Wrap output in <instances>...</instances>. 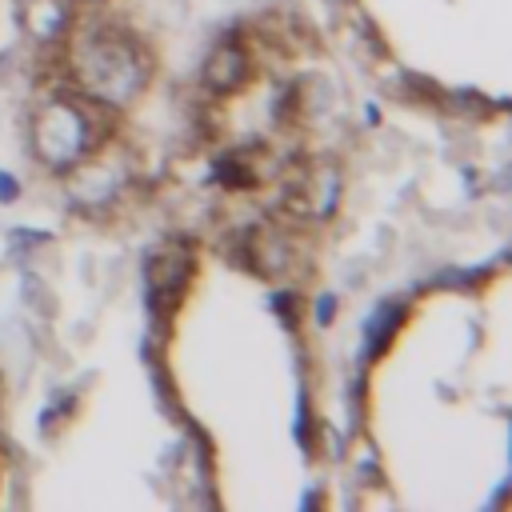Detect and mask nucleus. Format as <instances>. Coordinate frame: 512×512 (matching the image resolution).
<instances>
[{
  "label": "nucleus",
  "instance_id": "f257e3e1",
  "mask_svg": "<svg viewBox=\"0 0 512 512\" xmlns=\"http://www.w3.org/2000/svg\"><path fill=\"white\" fill-rule=\"evenodd\" d=\"M196 276V244L176 236L168 240L164 248H156L148 256V268H144V284H148V312L160 320H172L180 300L188 296V284Z\"/></svg>",
  "mask_w": 512,
  "mask_h": 512
},
{
  "label": "nucleus",
  "instance_id": "f03ea898",
  "mask_svg": "<svg viewBox=\"0 0 512 512\" xmlns=\"http://www.w3.org/2000/svg\"><path fill=\"white\" fill-rule=\"evenodd\" d=\"M244 76H248V56H244L236 44L216 48V52L208 56V64H204V80H208L212 88H220V92L240 88V84H244Z\"/></svg>",
  "mask_w": 512,
  "mask_h": 512
},
{
  "label": "nucleus",
  "instance_id": "7ed1b4c3",
  "mask_svg": "<svg viewBox=\"0 0 512 512\" xmlns=\"http://www.w3.org/2000/svg\"><path fill=\"white\" fill-rule=\"evenodd\" d=\"M400 316H404V304H400V300H388V304H380V308L372 312V320H368V328H364L368 360H376V356H380V348L392 340V332L400 328Z\"/></svg>",
  "mask_w": 512,
  "mask_h": 512
},
{
  "label": "nucleus",
  "instance_id": "20e7f679",
  "mask_svg": "<svg viewBox=\"0 0 512 512\" xmlns=\"http://www.w3.org/2000/svg\"><path fill=\"white\" fill-rule=\"evenodd\" d=\"M216 176H220V180H224L228 188H248V184L256 180V176L248 172V160H244L240 152H232V156H224V164H220V172H216Z\"/></svg>",
  "mask_w": 512,
  "mask_h": 512
},
{
  "label": "nucleus",
  "instance_id": "39448f33",
  "mask_svg": "<svg viewBox=\"0 0 512 512\" xmlns=\"http://www.w3.org/2000/svg\"><path fill=\"white\" fill-rule=\"evenodd\" d=\"M0 196H4V200H12V196H16V180L0 176Z\"/></svg>",
  "mask_w": 512,
  "mask_h": 512
},
{
  "label": "nucleus",
  "instance_id": "423d86ee",
  "mask_svg": "<svg viewBox=\"0 0 512 512\" xmlns=\"http://www.w3.org/2000/svg\"><path fill=\"white\" fill-rule=\"evenodd\" d=\"M332 308H336V300L328 296V300H320V324H328V316H332Z\"/></svg>",
  "mask_w": 512,
  "mask_h": 512
}]
</instances>
